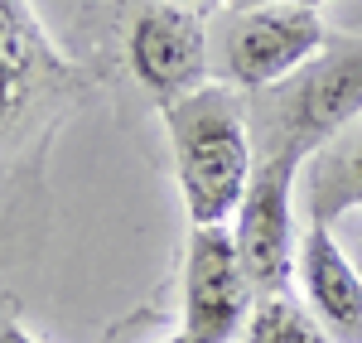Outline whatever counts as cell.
<instances>
[{"instance_id": "6da1fadb", "label": "cell", "mask_w": 362, "mask_h": 343, "mask_svg": "<svg viewBox=\"0 0 362 343\" xmlns=\"http://www.w3.org/2000/svg\"><path fill=\"white\" fill-rule=\"evenodd\" d=\"M165 131L174 145V174L184 189L189 223L208 228V223L237 218L251 174H256L251 131L237 97L218 83L198 87L165 107Z\"/></svg>"}, {"instance_id": "7a4b0ae2", "label": "cell", "mask_w": 362, "mask_h": 343, "mask_svg": "<svg viewBox=\"0 0 362 343\" xmlns=\"http://www.w3.org/2000/svg\"><path fill=\"white\" fill-rule=\"evenodd\" d=\"M314 145L280 136L261 160L247 184V199L237 208V257L247 266V281L256 295H280L290 286V261H300V242H295V208H290V184L305 165Z\"/></svg>"}, {"instance_id": "3957f363", "label": "cell", "mask_w": 362, "mask_h": 343, "mask_svg": "<svg viewBox=\"0 0 362 343\" xmlns=\"http://www.w3.org/2000/svg\"><path fill=\"white\" fill-rule=\"evenodd\" d=\"M319 49H329V29L314 15V5L232 10L223 29V73L232 87L266 92V87L295 78Z\"/></svg>"}, {"instance_id": "277c9868", "label": "cell", "mask_w": 362, "mask_h": 343, "mask_svg": "<svg viewBox=\"0 0 362 343\" xmlns=\"http://www.w3.org/2000/svg\"><path fill=\"white\" fill-rule=\"evenodd\" d=\"M256 290L247 281V266L237 257V237L223 223L189 232L184 257V324L179 334L189 343H232L251 319Z\"/></svg>"}, {"instance_id": "5b68a950", "label": "cell", "mask_w": 362, "mask_h": 343, "mask_svg": "<svg viewBox=\"0 0 362 343\" xmlns=\"http://www.w3.org/2000/svg\"><path fill=\"white\" fill-rule=\"evenodd\" d=\"M126 54H131V73L165 107L208 87V34L184 0H150L131 25Z\"/></svg>"}, {"instance_id": "8992f818", "label": "cell", "mask_w": 362, "mask_h": 343, "mask_svg": "<svg viewBox=\"0 0 362 343\" xmlns=\"http://www.w3.org/2000/svg\"><path fill=\"white\" fill-rule=\"evenodd\" d=\"M362 116V39L329 44V54L300 73L280 102V136L324 150L329 136Z\"/></svg>"}, {"instance_id": "52a82bcc", "label": "cell", "mask_w": 362, "mask_h": 343, "mask_svg": "<svg viewBox=\"0 0 362 343\" xmlns=\"http://www.w3.org/2000/svg\"><path fill=\"white\" fill-rule=\"evenodd\" d=\"M295 271H300L305 300L314 305L319 324L334 334V343H362V276L348 266L324 223L305 228Z\"/></svg>"}, {"instance_id": "ba28073f", "label": "cell", "mask_w": 362, "mask_h": 343, "mask_svg": "<svg viewBox=\"0 0 362 343\" xmlns=\"http://www.w3.org/2000/svg\"><path fill=\"white\" fill-rule=\"evenodd\" d=\"M362 203V131H353L343 145H324L314 160V199L309 213L314 223H334L338 213Z\"/></svg>"}, {"instance_id": "9c48e42d", "label": "cell", "mask_w": 362, "mask_h": 343, "mask_svg": "<svg viewBox=\"0 0 362 343\" xmlns=\"http://www.w3.org/2000/svg\"><path fill=\"white\" fill-rule=\"evenodd\" d=\"M329 339L334 334L319 324V315L295 305L285 290L280 295H256L251 319L242 329V343H329Z\"/></svg>"}, {"instance_id": "30bf717a", "label": "cell", "mask_w": 362, "mask_h": 343, "mask_svg": "<svg viewBox=\"0 0 362 343\" xmlns=\"http://www.w3.org/2000/svg\"><path fill=\"white\" fill-rule=\"evenodd\" d=\"M0 54H5V112L15 116L25 102L29 87V68H34V49H39V29L29 20L25 0H0Z\"/></svg>"}, {"instance_id": "8fae6325", "label": "cell", "mask_w": 362, "mask_h": 343, "mask_svg": "<svg viewBox=\"0 0 362 343\" xmlns=\"http://www.w3.org/2000/svg\"><path fill=\"white\" fill-rule=\"evenodd\" d=\"M232 10H256V5H319V0H227Z\"/></svg>"}, {"instance_id": "7c38bea8", "label": "cell", "mask_w": 362, "mask_h": 343, "mask_svg": "<svg viewBox=\"0 0 362 343\" xmlns=\"http://www.w3.org/2000/svg\"><path fill=\"white\" fill-rule=\"evenodd\" d=\"M0 343H39V339H29L25 329L15 324V319H5V334H0Z\"/></svg>"}, {"instance_id": "4fadbf2b", "label": "cell", "mask_w": 362, "mask_h": 343, "mask_svg": "<svg viewBox=\"0 0 362 343\" xmlns=\"http://www.w3.org/2000/svg\"><path fill=\"white\" fill-rule=\"evenodd\" d=\"M165 343H189V339H184V334H174V339H165Z\"/></svg>"}]
</instances>
